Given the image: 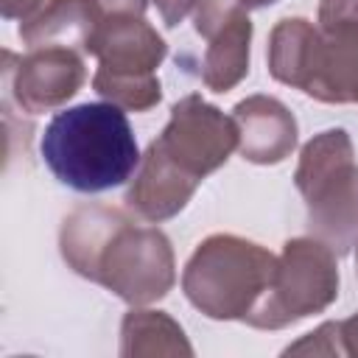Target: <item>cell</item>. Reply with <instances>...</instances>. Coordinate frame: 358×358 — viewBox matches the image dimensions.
<instances>
[{
	"instance_id": "6da1fadb",
	"label": "cell",
	"mask_w": 358,
	"mask_h": 358,
	"mask_svg": "<svg viewBox=\"0 0 358 358\" xmlns=\"http://www.w3.org/2000/svg\"><path fill=\"white\" fill-rule=\"evenodd\" d=\"M64 263L140 308L162 299L176 282L171 241L157 227H140L106 204L76 207L59 232Z\"/></svg>"
},
{
	"instance_id": "7a4b0ae2",
	"label": "cell",
	"mask_w": 358,
	"mask_h": 358,
	"mask_svg": "<svg viewBox=\"0 0 358 358\" xmlns=\"http://www.w3.org/2000/svg\"><path fill=\"white\" fill-rule=\"evenodd\" d=\"M39 148L50 173L78 193L117 187L140 165L129 117L109 101L56 112L45 126Z\"/></svg>"
},
{
	"instance_id": "3957f363",
	"label": "cell",
	"mask_w": 358,
	"mask_h": 358,
	"mask_svg": "<svg viewBox=\"0 0 358 358\" xmlns=\"http://www.w3.org/2000/svg\"><path fill=\"white\" fill-rule=\"evenodd\" d=\"M268 73L322 103H358V31H322L305 17L280 20L268 36Z\"/></svg>"
},
{
	"instance_id": "277c9868",
	"label": "cell",
	"mask_w": 358,
	"mask_h": 358,
	"mask_svg": "<svg viewBox=\"0 0 358 358\" xmlns=\"http://www.w3.org/2000/svg\"><path fill=\"white\" fill-rule=\"evenodd\" d=\"M277 271V257L238 235H210L190 255L182 271L187 302L210 319H246Z\"/></svg>"
},
{
	"instance_id": "5b68a950",
	"label": "cell",
	"mask_w": 358,
	"mask_h": 358,
	"mask_svg": "<svg viewBox=\"0 0 358 358\" xmlns=\"http://www.w3.org/2000/svg\"><path fill=\"white\" fill-rule=\"evenodd\" d=\"M294 185L308 207V229L336 255L358 246V162L344 129L310 137L294 171Z\"/></svg>"
},
{
	"instance_id": "8992f818",
	"label": "cell",
	"mask_w": 358,
	"mask_h": 358,
	"mask_svg": "<svg viewBox=\"0 0 358 358\" xmlns=\"http://www.w3.org/2000/svg\"><path fill=\"white\" fill-rule=\"evenodd\" d=\"M87 53L98 59L92 90L109 103L129 112H148L162 101L157 67L168 45L143 17H106L95 28Z\"/></svg>"
},
{
	"instance_id": "52a82bcc",
	"label": "cell",
	"mask_w": 358,
	"mask_h": 358,
	"mask_svg": "<svg viewBox=\"0 0 358 358\" xmlns=\"http://www.w3.org/2000/svg\"><path fill=\"white\" fill-rule=\"evenodd\" d=\"M338 296L336 252L319 238H291L260 302L243 319L257 330H282L330 308Z\"/></svg>"
},
{
	"instance_id": "ba28073f",
	"label": "cell",
	"mask_w": 358,
	"mask_h": 358,
	"mask_svg": "<svg viewBox=\"0 0 358 358\" xmlns=\"http://www.w3.org/2000/svg\"><path fill=\"white\" fill-rule=\"evenodd\" d=\"M151 145L201 185V179L218 171L238 148V123L201 95H185L171 106V120Z\"/></svg>"
},
{
	"instance_id": "9c48e42d",
	"label": "cell",
	"mask_w": 358,
	"mask_h": 358,
	"mask_svg": "<svg viewBox=\"0 0 358 358\" xmlns=\"http://www.w3.org/2000/svg\"><path fill=\"white\" fill-rule=\"evenodd\" d=\"M3 59L6 90L28 115L64 106L87 78L81 50L73 48H31L22 59L6 50Z\"/></svg>"
},
{
	"instance_id": "30bf717a",
	"label": "cell",
	"mask_w": 358,
	"mask_h": 358,
	"mask_svg": "<svg viewBox=\"0 0 358 358\" xmlns=\"http://www.w3.org/2000/svg\"><path fill=\"white\" fill-rule=\"evenodd\" d=\"M238 151L255 165H277L296 145V120L291 109L268 95H249L235 103Z\"/></svg>"
},
{
	"instance_id": "8fae6325",
	"label": "cell",
	"mask_w": 358,
	"mask_h": 358,
	"mask_svg": "<svg viewBox=\"0 0 358 358\" xmlns=\"http://www.w3.org/2000/svg\"><path fill=\"white\" fill-rule=\"evenodd\" d=\"M196 187H199L196 179L185 176L154 145H148V151L140 157L134 182L126 193V204L143 221L159 224V221L182 213L185 204L193 199Z\"/></svg>"
},
{
	"instance_id": "7c38bea8",
	"label": "cell",
	"mask_w": 358,
	"mask_h": 358,
	"mask_svg": "<svg viewBox=\"0 0 358 358\" xmlns=\"http://www.w3.org/2000/svg\"><path fill=\"white\" fill-rule=\"evenodd\" d=\"M103 14L92 0H50L20 25V39L28 48H73L87 53V45Z\"/></svg>"
},
{
	"instance_id": "4fadbf2b",
	"label": "cell",
	"mask_w": 358,
	"mask_h": 358,
	"mask_svg": "<svg viewBox=\"0 0 358 358\" xmlns=\"http://www.w3.org/2000/svg\"><path fill=\"white\" fill-rule=\"evenodd\" d=\"M120 355L123 358H179L193 355L185 330L162 310L131 308L120 324Z\"/></svg>"
},
{
	"instance_id": "5bb4252c",
	"label": "cell",
	"mask_w": 358,
	"mask_h": 358,
	"mask_svg": "<svg viewBox=\"0 0 358 358\" xmlns=\"http://www.w3.org/2000/svg\"><path fill=\"white\" fill-rule=\"evenodd\" d=\"M207 53L201 62V81L213 92H229L249 73V45H252V20L246 8L238 11L213 39H207Z\"/></svg>"
},
{
	"instance_id": "9a60e30c",
	"label": "cell",
	"mask_w": 358,
	"mask_h": 358,
	"mask_svg": "<svg viewBox=\"0 0 358 358\" xmlns=\"http://www.w3.org/2000/svg\"><path fill=\"white\" fill-rule=\"evenodd\" d=\"M282 355H344L341 341V322H324L313 333L302 336L299 341L288 344Z\"/></svg>"
},
{
	"instance_id": "2e32d148",
	"label": "cell",
	"mask_w": 358,
	"mask_h": 358,
	"mask_svg": "<svg viewBox=\"0 0 358 358\" xmlns=\"http://www.w3.org/2000/svg\"><path fill=\"white\" fill-rule=\"evenodd\" d=\"M238 11H243L241 0H196L193 6V25L196 34L213 39Z\"/></svg>"
},
{
	"instance_id": "e0dca14e",
	"label": "cell",
	"mask_w": 358,
	"mask_h": 358,
	"mask_svg": "<svg viewBox=\"0 0 358 358\" xmlns=\"http://www.w3.org/2000/svg\"><path fill=\"white\" fill-rule=\"evenodd\" d=\"M319 28L322 31H358V0H322Z\"/></svg>"
},
{
	"instance_id": "ac0fdd59",
	"label": "cell",
	"mask_w": 358,
	"mask_h": 358,
	"mask_svg": "<svg viewBox=\"0 0 358 358\" xmlns=\"http://www.w3.org/2000/svg\"><path fill=\"white\" fill-rule=\"evenodd\" d=\"M98 11L106 17H143L148 0H92Z\"/></svg>"
},
{
	"instance_id": "d6986e66",
	"label": "cell",
	"mask_w": 358,
	"mask_h": 358,
	"mask_svg": "<svg viewBox=\"0 0 358 358\" xmlns=\"http://www.w3.org/2000/svg\"><path fill=\"white\" fill-rule=\"evenodd\" d=\"M154 6H157V11L162 14L165 25L176 28V25H179L190 11H193L196 0H154Z\"/></svg>"
},
{
	"instance_id": "ffe728a7",
	"label": "cell",
	"mask_w": 358,
	"mask_h": 358,
	"mask_svg": "<svg viewBox=\"0 0 358 358\" xmlns=\"http://www.w3.org/2000/svg\"><path fill=\"white\" fill-rule=\"evenodd\" d=\"M42 8V0H0V11L6 20H28Z\"/></svg>"
},
{
	"instance_id": "44dd1931",
	"label": "cell",
	"mask_w": 358,
	"mask_h": 358,
	"mask_svg": "<svg viewBox=\"0 0 358 358\" xmlns=\"http://www.w3.org/2000/svg\"><path fill=\"white\" fill-rule=\"evenodd\" d=\"M341 341H344V355L358 358V313L341 322Z\"/></svg>"
},
{
	"instance_id": "7402d4cb",
	"label": "cell",
	"mask_w": 358,
	"mask_h": 358,
	"mask_svg": "<svg viewBox=\"0 0 358 358\" xmlns=\"http://www.w3.org/2000/svg\"><path fill=\"white\" fill-rule=\"evenodd\" d=\"M271 3H277V0H241L243 8H263V6H271Z\"/></svg>"
},
{
	"instance_id": "603a6c76",
	"label": "cell",
	"mask_w": 358,
	"mask_h": 358,
	"mask_svg": "<svg viewBox=\"0 0 358 358\" xmlns=\"http://www.w3.org/2000/svg\"><path fill=\"white\" fill-rule=\"evenodd\" d=\"M355 266H358V255H355Z\"/></svg>"
}]
</instances>
